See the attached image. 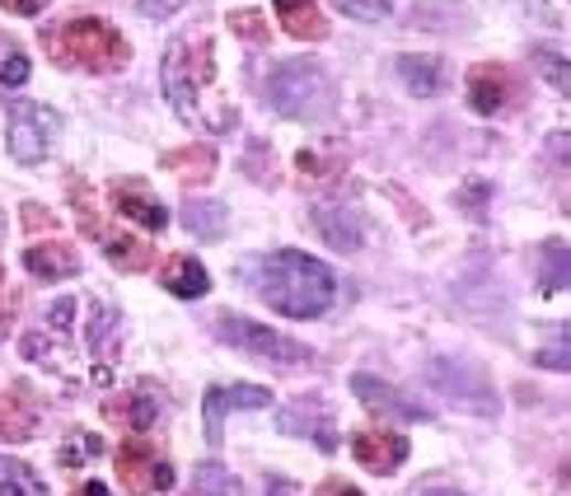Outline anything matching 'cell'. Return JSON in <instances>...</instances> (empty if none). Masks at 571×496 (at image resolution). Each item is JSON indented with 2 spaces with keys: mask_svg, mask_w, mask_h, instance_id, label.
<instances>
[{
  "mask_svg": "<svg viewBox=\"0 0 571 496\" xmlns=\"http://www.w3.org/2000/svg\"><path fill=\"white\" fill-rule=\"evenodd\" d=\"M108 202H113V211H123L127 221L146 225V230H165L169 225L165 202L141 183V178H117V183L108 188Z\"/></svg>",
  "mask_w": 571,
  "mask_h": 496,
  "instance_id": "cell-11",
  "label": "cell"
},
{
  "mask_svg": "<svg viewBox=\"0 0 571 496\" xmlns=\"http://www.w3.org/2000/svg\"><path fill=\"white\" fill-rule=\"evenodd\" d=\"M539 366H548V370H567V328H558V342H548V347L539 351Z\"/></svg>",
  "mask_w": 571,
  "mask_h": 496,
  "instance_id": "cell-34",
  "label": "cell"
},
{
  "mask_svg": "<svg viewBox=\"0 0 571 496\" xmlns=\"http://www.w3.org/2000/svg\"><path fill=\"white\" fill-rule=\"evenodd\" d=\"M211 333L221 337L225 347H234V351H244V356H258V361H267V366H277V370H290V366H305L309 361V347L305 342H295V337H282L277 328H263V324H253V319H244V314H215L211 319Z\"/></svg>",
  "mask_w": 571,
  "mask_h": 496,
  "instance_id": "cell-5",
  "label": "cell"
},
{
  "mask_svg": "<svg viewBox=\"0 0 571 496\" xmlns=\"http://www.w3.org/2000/svg\"><path fill=\"white\" fill-rule=\"evenodd\" d=\"M426 380L436 384L445 399H455L459 408H468V412H483V416H497V393H491V384L483 380L478 370H468V366H459V361H431L426 366Z\"/></svg>",
  "mask_w": 571,
  "mask_h": 496,
  "instance_id": "cell-7",
  "label": "cell"
},
{
  "mask_svg": "<svg viewBox=\"0 0 571 496\" xmlns=\"http://www.w3.org/2000/svg\"><path fill=\"white\" fill-rule=\"evenodd\" d=\"M52 131H56V117L47 108H14V117H10V155L19 165L47 160Z\"/></svg>",
  "mask_w": 571,
  "mask_h": 496,
  "instance_id": "cell-9",
  "label": "cell"
},
{
  "mask_svg": "<svg viewBox=\"0 0 571 496\" xmlns=\"http://www.w3.org/2000/svg\"><path fill=\"white\" fill-rule=\"evenodd\" d=\"M24 225H29V230H47V225H52V215H47L43 207H33V202H29V207H24Z\"/></svg>",
  "mask_w": 571,
  "mask_h": 496,
  "instance_id": "cell-37",
  "label": "cell"
},
{
  "mask_svg": "<svg viewBox=\"0 0 571 496\" xmlns=\"http://www.w3.org/2000/svg\"><path fill=\"white\" fill-rule=\"evenodd\" d=\"M253 291L277 314H286V319H319V314H328L332 300H338L332 267H324L319 257L295 253V249H277V253L258 257Z\"/></svg>",
  "mask_w": 571,
  "mask_h": 496,
  "instance_id": "cell-1",
  "label": "cell"
},
{
  "mask_svg": "<svg viewBox=\"0 0 571 496\" xmlns=\"http://www.w3.org/2000/svg\"><path fill=\"white\" fill-rule=\"evenodd\" d=\"M510 98H516V75H510L501 62H478L468 71V104H474L483 117L501 113Z\"/></svg>",
  "mask_w": 571,
  "mask_h": 496,
  "instance_id": "cell-12",
  "label": "cell"
},
{
  "mask_svg": "<svg viewBox=\"0 0 571 496\" xmlns=\"http://www.w3.org/2000/svg\"><path fill=\"white\" fill-rule=\"evenodd\" d=\"M75 496H108V487L104 483H81V487H75Z\"/></svg>",
  "mask_w": 571,
  "mask_h": 496,
  "instance_id": "cell-39",
  "label": "cell"
},
{
  "mask_svg": "<svg viewBox=\"0 0 571 496\" xmlns=\"http://www.w3.org/2000/svg\"><path fill=\"white\" fill-rule=\"evenodd\" d=\"M0 6H6L10 14H38V10L47 6V0H0Z\"/></svg>",
  "mask_w": 571,
  "mask_h": 496,
  "instance_id": "cell-38",
  "label": "cell"
},
{
  "mask_svg": "<svg viewBox=\"0 0 571 496\" xmlns=\"http://www.w3.org/2000/svg\"><path fill=\"white\" fill-rule=\"evenodd\" d=\"M314 230H319L324 240L332 249H342V253H357L361 249L357 211H347V207H319V211H314Z\"/></svg>",
  "mask_w": 571,
  "mask_h": 496,
  "instance_id": "cell-21",
  "label": "cell"
},
{
  "mask_svg": "<svg viewBox=\"0 0 571 496\" xmlns=\"http://www.w3.org/2000/svg\"><path fill=\"white\" fill-rule=\"evenodd\" d=\"M113 468L117 478H123V487L131 496H146V492H169L173 483H179V473H173L160 454H155L146 441H123L113 454Z\"/></svg>",
  "mask_w": 571,
  "mask_h": 496,
  "instance_id": "cell-6",
  "label": "cell"
},
{
  "mask_svg": "<svg viewBox=\"0 0 571 496\" xmlns=\"http://www.w3.org/2000/svg\"><path fill=\"white\" fill-rule=\"evenodd\" d=\"M215 150L207 141H197V146H183V150H169L165 155V169L169 173H179L183 183H207V178H215Z\"/></svg>",
  "mask_w": 571,
  "mask_h": 496,
  "instance_id": "cell-22",
  "label": "cell"
},
{
  "mask_svg": "<svg viewBox=\"0 0 571 496\" xmlns=\"http://www.w3.org/2000/svg\"><path fill=\"white\" fill-rule=\"evenodd\" d=\"M24 267L38 276V282H66V276L81 272V257H75V249H71V244L47 240V244L24 249Z\"/></svg>",
  "mask_w": 571,
  "mask_h": 496,
  "instance_id": "cell-15",
  "label": "cell"
},
{
  "mask_svg": "<svg viewBox=\"0 0 571 496\" xmlns=\"http://www.w3.org/2000/svg\"><path fill=\"white\" fill-rule=\"evenodd\" d=\"M314 496H361V492L351 487V483H342V478H328V483L314 487Z\"/></svg>",
  "mask_w": 571,
  "mask_h": 496,
  "instance_id": "cell-36",
  "label": "cell"
},
{
  "mask_svg": "<svg viewBox=\"0 0 571 496\" xmlns=\"http://www.w3.org/2000/svg\"><path fill=\"white\" fill-rule=\"evenodd\" d=\"M24 81H29V56L6 52V62H0V85H24Z\"/></svg>",
  "mask_w": 571,
  "mask_h": 496,
  "instance_id": "cell-31",
  "label": "cell"
},
{
  "mask_svg": "<svg viewBox=\"0 0 571 496\" xmlns=\"http://www.w3.org/2000/svg\"><path fill=\"white\" fill-rule=\"evenodd\" d=\"M38 426V403L29 399L24 384H10L0 399V441H33Z\"/></svg>",
  "mask_w": 571,
  "mask_h": 496,
  "instance_id": "cell-16",
  "label": "cell"
},
{
  "mask_svg": "<svg viewBox=\"0 0 571 496\" xmlns=\"http://www.w3.org/2000/svg\"><path fill=\"white\" fill-rule=\"evenodd\" d=\"M192 487H197V496H240L234 478H230L221 464H211V460L192 468Z\"/></svg>",
  "mask_w": 571,
  "mask_h": 496,
  "instance_id": "cell-26",
  "label": "cell"
},
{
  "mask_svg": "<svg viewBox=\"0 0 571 496\" xmlns=\"http://www.w3.org/2000/svg\"><path fill=\"white\" fill-rule=\"evenodd\" d=\"M104 257L117 267V272H146L150 267V244L136 240V234H108L104 240Z\"/></svg>",
  "mask_w": 571,
  "mask_h": 496,
  "instance_id": "cell-23",
  "label": "cell"
},
{
  "mask_svg": "<svg viewBox=\"0 0 571 496\" xmlns=\"http://www.w3.org/2000/svg\"><path fill=\"white\" fill-rule=\"evenodd\" d=\"M104 416L117 426H127V431H150L155 426V416H160V399H150L146 389H136V393H117V399L104 403Z\"/></svg>",
  "mask_w": 571,
  "mask_h": 496,
  "instance_id": "cell-18",
  "label": "cell"
},
{
  "mask_svg": "<svg viewBox=\"0 0 571 496\" xmlns=\"http://www.w3.org/2000/svg\"><path fill=\"white\" fill-rule=\"evenodd\" d=\"M267 104L272 113L295 117V123H314L332 108V75L319 62H286L267 75Z\"/></svg>",
  "mask_w": 571,
  "mask_h": 496,
  "instance_id": "cell-3",
  "label": "cell"
},
{
  "mask_svg": "<svg viewBox=\"0 0 571 496\" xmlns=\"http://www.w3.org/2000/svg\"><path fill=\"white\" fill-rule=\"evenodd\" d=\"M535 66H539L543 81L567 98V89H571V81H567V52L562 48H535Z\"/></svg>",
  "mask_w": 571,
  "mask_h": 496,
  "instance_id": "cell-27",
  "label": "cell"
},
{
  "mask_svg": "<svg viewBox=\"0 0 571 496\" xmlns=\"http://www.w3.org/2000/svg\"><path fill=\"white\" fill-rule=\"evenodd\" d=\"M417 496H464V492H455V487H422Z\"/></svg>",
  "mask_w": 571,
  "mask_h": 496,
  "instance_id": "cell-40",
  "label": "cell"
},
{
  "mask_svg": "<svg viewBox=\"0 0 571 496\" xmlns=\"http://www.w3.org/2000/svg\"><path fill=\"white\" fill-rule=\"evenodd\" d=\"M113 324H117V314H108L104 305L94 309V333H89V347H94V356H104V337L113 333Z\"/></svg>",
  "mask_w": 571,
  "mask_h": 496,
  "instance_id": "cell-33",
  "label": "cell"
},
{
  "mask_svg": "<svg viewBox=\"0 0 571 496\" xmlns=\"http://www.w3.org/2000/svg\"><path fill=\"white\" fill-rule=\"evenodd\" d=\"M136 10H146L150 19H169L173 10H183V0H136Z\"/></svg>",
  "mask_w": 571,
  "mask_h": 496,
  "instance_id": "cell-35",
  "label": "cell"
},
{
  "mask_svg": "<svg viewBox=\"0 0 571 496\" xmlns=\"http://www.w3.org/2000/svg\"><path fill=\"white\" fill-rule=\"evenodd\" d=\"M160 286L169 295H179V300H202L207 286H211V276H207V267L197 263V257L173 253V257H165V267H160Z\"/></svg>",
  "mask_w": 571,
  "mask_h": 496,
  "instance_id": "cell-17",
  "label": "cell"
},
{
  "mask_svg": "<svg viewBox=\"0 0 571 496\" xmlns=\"http://www.w3.org/2000/svg\"><path fill=\"white\" fill-rule=\"evenodd\" d=\"M66 192H75V207H81V230L85 234H98V221H94V197H89V188L75 178V183L66 188Z\"/></svg>",
  "mask_w": 571,
  "mask_h": 496,
  "instance_id": "cell-32",
  "label": "cell"
},
{
  "mask_svg": "<svg viewBox=\"0 0 571 496\" xmlns=\"http://www.w3.org/2000/svg\"><path fill=\"white\" fill-rule=\"evenodd\" d=\"M539 291H543V295L567 291V244H562V240H553V244L539 249Z\"/></svg>",
  "mask_w": 571,
  "mask_h": 496,
  "instance_id": "cell-24",
  "label": "cell"
},
{
  "mask_svg": "<svg viewBox=\"0 0 571 496\" xmlns=\"http://www.w3.org/2000/svg\"><path fill=\"white\" fill-rule=\"evenodd\" d=\"M0 496H47V487L33 478L29 464L19 460H0Z\"/></svg>",
  "mask_w": 571,
  "mask_h": 496,
  "instance_id": "cell-25",
  "label": "cell"
},
{
  "mask_svg": "<svg viewBox=\"0 0 571 496\" xmlns=\"http://www.w3.org/2000/svg\"><path fill=\"white\" fill-rule=\"evenodd\" d=\"M230 33L244 38V43H258V48L272 43V29H267V19L258 10H230Z\"/></svg>",
  "mask_w": 571,
  "mask_h": 496,
  "instance_id": "cell-28",
  "label": "cell"
},
{
  "mask_svg": "<svg viewBox=\"0 0 571 496\" xmlns=\"http://www.w3.org/2000/svg\"><path fill=\"white\" fill-rule=\"evenodd\" d=\"M399 81L417 98H436L450 85V71L441 56H399Z\"/></svg>",
  "mask_w": 571,
  "mask_h": 496,
  "instance_id": "cell-20",
  "label": "cell"
},
{
  "mask_svg": "<svg viewBox=\"0 0 571 496\" xmlns=\"http://www.w3.org/2000/svg\"><path fill=\"white\" fill-rule=\"evenodd\" d=\"M43 48L52 52L56 66H85V71H123L127 66V38L104 19H66L43 33Z\"/></svg>",
  "mask_w": 571,
  "mask_h": 496,
  "instance_id": "cell-2",
  "label": "cell"
},
{
  "mask_svg": "<svg viewBox=\"0 0 571 496\" xmlns=\"http://www.w3.org/2000/svg\"><path fill=\"white\" fill-rule=\"evenodd\" d=\"M351 454L357 464L370 468V473H393L403 460H408V435H393V431H357L351 435Z\"/></svg>",
  "mask_w": 571,
  "mask_h": 496,
  "instance_id": "cell-13",
  "label": "cell"
},
{
  "mask_svg": "<svg viewBox=\"0 0 571 496\" xmlns=\"http://www.w3.org/2000/svg\"><path fill=\"white\" fill-rule=\"evenodd\" d=\"M351 389H357V399H361L366 408H376V412H389V416H408V422H431V408L412 403L408 393H399L393 384L376 380V374H357V380H351Z\"/></svg>",
  "mask_w": 571,
  "mask_h": 496,
  "instance_id": "cell-14",
  "label": "cell"
},
{
  "mask_svg": "<svg viewBox=\"0 0 571 496\" xmlns=\"http://www.w3.org/2000/svg\"><path fill=\"white\" fill-rule=\"evenodd\" d=\"M277 426L290 431V435H309L319 450H332L338 445V435H332V412L319 393H305V399H295L290 408L277 412Z\"/></svg>",
  "mask_w": 571,
  "mask_h": 496,
  "instance_id": "cell-10",
  "label": "cell"
},
{
  "mask_svg": "<svg viewBox=\"0 0 571 496\" xmlns=\"http://www.w3.org/2000/svg\"><path fill=\"white\" fill-rule=\"evenodd\" d=\"M277 6V19L290 38H305V43H324L328 38V19L314 0H272Z\"/></svg>",
  "mask_w": 571,
  "mask_h": 496,
  "instance_id": "cell-19",
  "label": "cell"
},
{
  "mask_svg": "<svg viewBox=\"0 0 571 496\" xmlns=\"http://www.w3.org/2000/svg\"><path fill=\"white\" fill-rule=\"evenodd\" d=\"M272 403V393L263 384H211L207 399H202V422H207V441L221 445V431H225V416L230 412H258Z\"/></svg>",
  "mask_w": 571,
  "mask_h": 496,
  "instance_id": "cell-8",
  "label": "cell"
},
{
  "mask_svg": "<svg viewBox=\"0 0 571 496\" xmlns=\"http://www.w3.org/2000/svg\"><path fill=\"white\" fill-rule=\"evenodd\" d=\"M332 10L361 19V24H380V19H389V0H332Z\"/></svg>",
  "mask_w": 571,
  "mask_h": 496,
  "instance_id": "cell-30",
  "label": "cell"
},
{
  "mask_svg": "<svg viewBox=\"0 0 571 496\" xmlns=\"http://www.w3.org/2000/svg\"><path fill=\"white\" fill-rule=\"evenodd\" d=\"M183 225L197 230V234H221L225 207H221V202H188V207H183Z\"/></svg>",
  "mask_w": 571,
  "mask_h": 496,
  "instance_id": "cell-29",
  "label": "cell"
},
{
  "mask_svg": "<svg viewBox=\"0 0 571 496\" xmlns=\"http://www.w3.org/2000/svg\"><path fill=\"white\" fill-rule=\"evenodd\" d=\"M215 81V62H211V43L197 38V43H173L165 52V94L169 108L183 117V123H202V89Z\"/></svg>",
  "mask_w": 571,
  "mask_h": 496,
  "instance_id": "cell-4",
  "label": "cell"
}]
</instances>
